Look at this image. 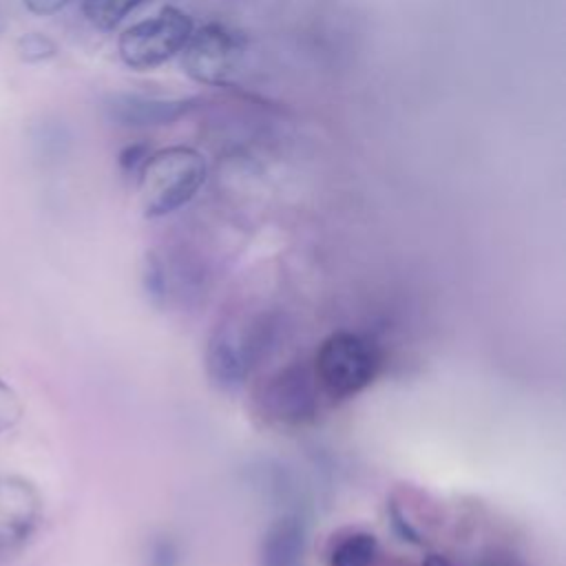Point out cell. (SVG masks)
<instances>
[{
    "label": "cell",
    "mask_w": 566,
    "mask_h": 566,
    "mask_svg": "<svg viewBox=\"0 0 566 566\" xmlns=\"http://www.w3.org/2000/svg\"><path fill=\"white\" fill-rule=\"evenodd\" d=\"M197 106L195 99H168L146 95H113L106 102L108 117L119 126H164L181 119Z\"/></svg>",
    "instance_id": "ba28073f"
},
{
    "label": "cell",
    "mask_w": 566,
    "mask_h": 566,
    "mask_svg": "<svg viewBox=\"0 0 566 566\" xmlns=\"http://www.w3.org/2000/svg\"><path fill=\"white\" fill-rule=\"evenodd\" d=\"M190 33L192 20L184 11L166 7L157 15L128 27L119 35V57L126 66L137 71L159 66L184 51Z\"/></svg>",
    "instance_id": "277c9868"
},
{
    "label": "cell",
    "mask_w": 566,
    "mask_h": 566,
    "mask_svg": "<svg viewBox=\"0 0 566 566\" xmlns=\"http://www.w3.org/2000/svg\"><path fill=\"white\" fill-rule=\"evenodd\" d=\"M150 566H177V551L168 539H157L153 544Z\"/></svg>",
    "instance_id": "9a60e30c"
},
{
    "label": "cell",
    "mask_w": 566,
    "mask_h": 566,
    "mask_svg": "<svg viewBox=\"0 0 566 566\" xmlns=\"http://www.w3.org/2000/svg\"><path fill=\"white\" fill-rule=\"evenodd\" d=\"M71 0H24V4L29 7V11L38 13V15H51L57 13L60 9H64Z\"/></svg>",
    "instance_id": "2e32d148"
},
{
    "label": "cell",
    "mask_w": 566,
    "mask_h": 566,
    "mask_svg": "<svg viewBox=\"0 0 566 566\" xmlns=\"http://www.w3.org/2000/svg\"><path fill=\"white\" fill-rule=\"evenodd\" d=\"M144 214L166 217L186 206L206 181V159L188 146H170L148 155L137 172Z\"/></svg>",
    "instance_id": "7a4b0ae2"
},
{
    "label": "cell",
    "mask_w": 566,
    "mask_h": 566,
    "mask_svg": "<svg viewBox=\"0 0 566 566\" xmlns=\"http://www.w3.org/2000/svg\"><path fill=\"white\" fill-rule=\"evenodd\" d=\"M144 0H84V15L99 31H113Z\"/></svg>",
    "instance_id": "8fae6325"
},
{
    "label": "cell",
    "mask_w": 566,
    "mask_h": 566,
    "mask_svg": "<svg viewBox=\"0 0 566 566\" xmlns=\"http://www.w3.org/2000/svg\"><path fill=\"white\" fill-rule=\"evenodd\" d=\"M378 553V542L374 535L356 531L338 542L332 544L329 548V566H371Z\"/></svg>",
    "instance_id": "30bf717a"
},
{
    "label": "cell",
    "mask_w": 566,
    "mask_h": 566,
    "mask_svg": "<svg viewBox=\"0 0 566 566\" xmlns=\"http://www.w3.org/2000/svg\"><path fill=\"white\" fill-rule=\"evenodd\" d=\"M142 287L146 298L155 305V307H164L170 294V279L166 272L164 261L159 259V254L148 252L144 259V268H142Z\"/></svg>",
    "instance_id": "7c38bea8"
},
{
    "label": "cell",
    "mask_w": 566,
    "mask_h": 566,
    "mask_svg": "<svg viewBox=\"0 0 566 566\" xmlns=\"http://www.w3.org/2000/svg\"><path fill=\"white\" fill-rule=\"evenodd\" d=\"M321 389L314 369L301 363L279 369L261 389V409L281 427H305L318 416Z\"/></svg>",
    "instance_id": "5b68a950"
},
{
    "label": "cell",
    "mask_w": 566,
    "mask_h": 566,
    "mask_svg": "<svg viewBox=\"0 0 566 566\" xmlns=\"http://www.w3.org/2000/svg\"><path fill=\"white\" fill-rule=\"evenodd\" d=\"M276 325L270 314H232L219 321L203 349V365L210 382L232 391L265 356L274 340Z\"/></svg>",
    "instance_id": "6da1fadb"
},
{
    "label": "cell",
    "mask_w": 566,
    "mask_h": 566,
    "mask_svg": "<svg viewBox=\"0 0 566 566\" xmlns=\"http://www.w3.org/2000/svg\"><path fill=\"white\" fill-rule=\"evenodd\" d=\"M241 57V38L221 24H206L192 31L184 46V66L188 75L203 84H228L237 73Z\"/></svg>",
    "instance_id": "8992f818"
},
{
    "label": "cell",
    "mask_w": 566,
    "mask_h": 566,
    "mask_svg": "<svg viewBox=\"0 0 566 566\" xmlns=\"http://www.w3.org/2000/svg\"><path fill=\"white\" fill-rule=\"evenodd\" d=\"M307 526L301 515L285 513L270 522L259 542V566H301Z\"/></svg>",
    "instance_id": "9c48e42d"
},
{
    "label": "cell",
    "mask_w": 566,
    "mask_h": 566,
    "mask_svg": "<svg viewBox=\"0 0 566 566\" xmlns=\"http://www.w3.org/2000/svg\"><path fill=\"white\" fill-rule=\"evenodd\" d=\"M18 53L27 62H40L55 55V44L42 33H27L18 40Z\"/></svg>",
    "instance_id": "4fadbf2b"
},
{
    "label": "cell",
    "mask_w": 566,
    "mask_h": 566,
    "mask_svg": "<svg viewBox=\"0 0 566 566\" xmlns=\"http://www.w3.org/2000/svg\"><path fill=\"white\" fill-rule=\"evenodd\" d=\"M42 502L35 486L18 475L0 478V551L27 542L38 528Z\"/></svg>",
    "instance_id": "52a82bcc"
},
{
    "label": "cell",
    "mask_w": 566,
    "mask_h": 566,
    "mask_svg": "<svg viewBox=\"0 0 566 566\" xmlns=\"http://www.w3.org/2000/svg\"><path fill=\"white\" fill-rule=\"evenodd\" d=\"M22 416V402L13 387L0 378V431L11 429Z\"/></svg>",
    "instance_id": "5bb4252c"
},
{
    "label": "cell",
    "mask_w": 566,
    "mask_h": 566,
    "mask_svg": "<svg viewBox=\"0 0 566 566\" xmlns=\"http://www.w3.org/2000/svg\"><path fill=\"white\" fill-rule=\"evenodd\" d=\"M378 365L376 347L360 334L343 329L321 343L312 369L321 394L332 400H345L371 385Z\"/></svg>",
    "instance_id": "3957f363"
},
{
    "label": "cell",
    "mask_w": 566,
    "mask_h": 566,
    "mask_svg": "<svg viewBox=\"0 0 566 566\" xmlns=\"http://www.w3.org/2000/svg\"><path fill=\"white\" fill-rule=\"evenodd\" d=\"M422 566H451V562H449L444 555L429 553V555L422 559Z\"/></svg>",
    "instance_id": "e0dca14e"
},
{
    "label": "cell",
    "mask_w": 566,
    "mask_h": 566,
    "mask_svg": "<svg viewBox=\"0 0 566 566\" xmlns=\"http://www.w3.org/2000/svg\"><path fill=\"white\" fill-rule=\"evenodd\" d=\"M4 27H7V24H4V15H2V11H0V33L4 31Z\"/></svg>",
    "instance_id": "ac0fdd59"
}]
</instances>
